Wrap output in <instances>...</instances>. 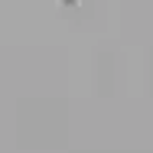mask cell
I'll return each mask as SVG.
<instances>
[{"label": "cell", "instance_id": "cell-1", "mask_svg": "<svg viewBox=\"0 0 153 153\" xmlns=\"http://www.w3.org/2000/svg\"><path fill=\"white\" fill-rule=\"evenodd\" d=\"M62 7H78V3H82V0H59Z\"/></svg>", "mask_w": 153, "mask_h": 153}]
</instances>
